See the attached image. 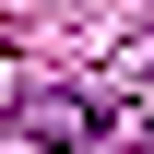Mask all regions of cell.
<instances>
[{"label":"cell","mask_w":154,"mask_h":154,"mask_svg":"<svg viewBox=\"0 0 154 154\" xmlns=\"http://www.w3.org/2000/svg\"><path fill=\"white\" fill-rule=\"evenodd\" d=\"M24 131H36V142H83V131H95V119H83L71 95H24Z\"/></svg>","instance_id":"obj_1"}]
</instances>
